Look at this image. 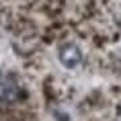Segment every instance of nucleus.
<instances>
[{
	"label": "nucleus",
	"instance_id": "f257e3e1",
	"mask_svg": "<svg viewBox=\"0 0 121 121\" xmlns=\"http://www.w3.org/2000/svg\"><path fill=\"white\" fill-rule=\"evenodd\" d=\"M60 62H62V66H66V68H76L80 62H82V51H80V47L74 43H66L62 49H60Z\"/></svg>",
	"mask_w": 121,
	"mask_h": 121
}]
</instances>
